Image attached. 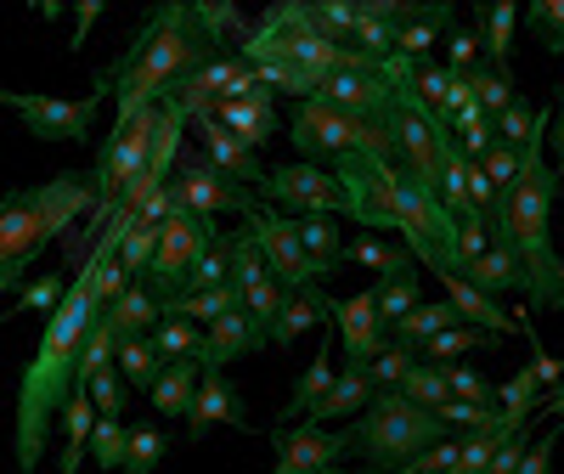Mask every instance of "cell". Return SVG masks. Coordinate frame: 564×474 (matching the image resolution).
Masks as SVG:
<instances>
[{"mask_svg":"<svg viewBox=\"0 0 564 474\" xmlns=\"http://www.w3.org/2000/svg\"><path fill=\"white\" fill-rule=\"evenodd\" d=\"M345 266H372V271H379V282L384 277H401V271H412L417 266V255L406 249V244H384V237H350V244H345Z\"/></svg>","mask_w":564,"mask_h":474,"instance_id":"obj_28","label":"cell"},{"mask_svg":"<svg viewBox=\"0 0 564 474\" xmlns=\"http://www.w3.org/2000/svg\"><path fill=\"white\" fill-rule=\"evenodd\" d=\"M553 446H558V430H547V435H536V446L525 452V463H520V474H553Z\"/></svg>","mask_w":564,"mask_h":474,"instance_id":"obj_49","label":"cell"},{"mask_svg":"<svg viewBox=\"0 0 564 474\" xmlns=\"http://www.w3.org/2000/svg\"><path fill=\"white\" fill-rule=\"evenodd\" d=\"M480 40H486V63L497 74H513V23H520V7L502 0V7H475Z\"/></svg>","mask_w":564,"mask_h":474,"instance_id":"obj_25","label":"cell"},{"mask_svg":"<svg viewBox=\"0 0 564 474\" xmlns=\"http://www.w3.org/2000/svg\"><path fill=\"white\" fill-rule=\"evenodd\" d=\"M322 474H345V468H322Z\"/></svg>","mask_w":564,"mask_h":474,"instance_id":"obj_53","label":"cell"},{"mask_svg":"<svg viewBox=\"0 0 564 474\" xmlns=\"http://www.w3.org/2000/svg\"><path fill=\"white\" fill-rule=\"evenodd\" d=\"M334 322H339V340H345V362L372 367V362H379V356L395 345V340H390V327H384V316H379V294H372V289L339 300Z\"/></svg>","mask_w":564,"mask_h":474,"instance_id":"obj_14","label":"cell"},{"mask_svg":"<svg viewBox=\"0 0 564 474\" xmlns=\"http://www.w3.org/2000/svg\"><path fill=\"white\" fill-rule=\"evenodd\" d=\"M215 119L231 130V136H243L249 141V148L260 153L265 148V141L276 136V90H254V97H243V103H220L215 108Z\"/></svg>","mask_w":564,"mask_h":474,"instance_id":"obj_20","label":"cell"},{"mask_svg":"<svg viewBox=\"0 0 564 474\" xmlns=\"http://www.w3.org/2000/svg\"><path fill=\"white\" fill-rule=\"evenodd\" d=\"M215 57H231V52H220V45L204 34L193 7L170 0V7H153L148 18H141L135 40L124 45V57L90 79V90H97V97H113L119 103L113 130H130L141 114L164 108L181 90V79H193Z\"/></svg>","mask_w":564,"mask_h":474,"instance_id":"obj_1","label":"cell"},{"mask_svg":"<svg viewBox=\"0 0 564 474\" xmlns=\"http://www.w3.org/2000/svg\"><path fill=\"white\" fill-rule=\"evenodd\" d=\"M276 441V463L265 474H322V468H339L350 452H345V435H334L327 423H289V430H271Z\"/></svg>","mask_w":564,"mask_h":474,"instance_id":"obj_12","label":"cell"},{"mask_svg":"<svg viewBox=\"0 0 564 474\" xmlns=\"http://www.w3.org/2000/svg\"><path fill=\"white\" fill-rule=\"evenodd\" d=\"M536 446V423H525V430H513L502 446H497V457H491V468L486 474H520V463H525V452Z\"/></svg>","mask_w":564,"mask_h":474,"instance_id":"obj_46","label":"cell"},{"mask_svg":"<svg viewBox=\"0 0 564 474\" xmlns=\"http://www.w3.org/2000/svg\"><path fill=\"white\" fill-rule=\"evenodd\" d=\"M204 367H215V373H226L238 356H254L260 345H271L260 327H254V316L249 311H231V316H220L215 327H204Z\"/></svg>","mask_w":564,"mask_h":474,"instance_id":"obj_18","label":"cell"},{"mask_svg":"<svg viewBox=\"0 0 564 474\" xmlns=\"http://www.w3.org/2000/svg\"><path fill=\"white\" fill-rule=\"evenodd\" d=\"M441 282H446V300L457 305V316H463L468 327H480V334H497V340H508V334H525V322H513V316L502 311V300L480 294L475 282L463 277V271H452V277H441Z\"/></svg>","mask_w":564,"mask_h":474,"instance_id":"obj_17","label":"cell"},{"mask_svg":"<svg viewBox=\"0 0 564 474\" xmlns=\"http://www.w3.org/2000/svg\"><path fill=\"white\" fill-rule=\"evenodd\" d=\"M452 85H457V74H452L446 63H417V97L430 103L435 114H446V97H452Z\"/></svg>","mask_w":564,"mask_h":474,"instance_id":"obj_45","label":"cell"},{"mask_svg":"<svg viewBox=\"0 0 564 474\" xmlns=\"http://www.w3.org/2000/svg\"><path fill=\"white\" fill-rule=\"evenodd\" d=\"M260 204L271 209H289L294 220H316V215H350V198L334 170L322 164H271L265 186H260Z\"/></svg>","mask_w":564,"mask_h":474,"instance_id":"obj_7","label":"cell"},{"mask_svg":"<svg viewBox=\"0 0 564 474\" xmlns=\"http://www.w3.org/2000/svg\"><path fill=\"white\" fill-rule=\"evenodd\" d=\"M452 327H463V316H457V305L452 300H423L401 327H395V345H412V351H423L430 340H441V334H452Z\"/></svg>","mask_w":564,"mask_h":474,"instance_id":"obj_26","label":"cell"},{"mask_svg":"<svg viewBox=\"0 0 564 474\" xmlns=\"http://www.w3.org/2000/svg\"><path fill=\"white\" fill-rule=\"evenodd\" d=\"M102 12H108V7H102V0H85V7H74V23H79V29H74V40H68V45H74V52H79V45L90 40V23H97Z\"/></svg>","mask_w":564,"mask_h":474,"instance_id":"obj_50","label":"cell"},{"mask_svg":"<svg viewBox=\"0 0 564 474\" xmlns=\"http://www.w3.org/2000/svg\"><path fill=\"white\" fill-rule=\"evenodd\" d=\"M289 141H294V153L300 164H322V170H334L339 159L350 153H390L395 159V141H390V125H367V119H350L345 108L334 103H294V119H289Z\"/></svg>","mask_w":564,"mask_h":474,"instance_id":"obj_5","label":"cell"},{"mask_svg":"<svg viewBox=\"0 0 564 474\" xmlns=\"http://www.w3.org/2000/svg\"><path fill=\"white\" fill-rule=\"evenodd\" d=\"M243 226H249V237L260 244V255H265L271 277H276L289 294H311V289H322V282H316V271H311V255H305L300 220H289V215H282V209H271V204H260V209H254Z\"/></svg>","mask_w":564,"mask_h":474,"instance_id":"obj_9","label":"cell"},{"mask_svg":"<svg viewBox=\"0 0 564 474\" xmlns=\"http://www.w3.org/2000/svg\"><path fill=\"white\" fill-rule=\"evenodd\" d=\"M108 316L119 327V345L124 340H148V334H159V322H164V300L148 289V282H135L119 305H108Z\"/></svg>","mask_w":564,"mask_h":474,"instance_id":"obj_24","label":"cell"},{"mask_svg":"<svg viewBox=\"0 0 564 474\" xmlns=\"http://www.w3.org/2000/svg\"><path fill=\"white\" fill-rule=\"evenodd\" d=\"M102 305L90 300L85 277H74L68 300L57 305V316H45L40 351L29 356L23 378H18V401H12V446H18V474H34L45 446H52V430L63 423L74 390H79V356L85 340L97 327Z\"/></svg>","mask_w":564,"mask_h":474,"instance_id":"obj_2","label":"cell"},{"mask_svg":"<svg viewBox=\"0 0 564 474\" xmlns=\"http://www.w3.org/2000/svg\"><path fill=\"white\" fill-rule=\"evenodd\" d=\"M231 260H238V289H243V305H249V316H254V327L271 340V327H276V316H282V305H289V289L271 277V266H265V255H260V244L249 237V226L231 237Z\"/></svg>","mask_w":564,"mask_h":474,"instance_id":"obj_13","label":"cell"},{"mask_svg":"<svg viewBox=\"0 0 564 474\" xmlns=\"http://www.w3.org/2000/svg\"><path fill=\"white\" fill-rule=\"evenodd\" d=\"M446 385H452V401H468V407H502V396L491 390V378H486L480 367L452 362V367H446Z\"/></svg>","mask_w":564,"mask_h":474,"instance_id":"obj_36","label":"cell"},{"mask_svg":"<svg viewBox=\"0 0 564 474\" xmlns=\"http://www.w3.org/2000/svg\"><path fill=\"white\" fill-rule=\"evenodd\" d=\"M480 57H486V40H480L475 29H452V34H446V68H452V74H475V68H486Z\"/></svg>","mask_w":564,"mask_h":474,"instance_id":"obj_40","label":"cell"},{"mask_svg":"<svg viewBox=\"0 0 564 474\" xmlns=\"http://www.w3.org/2000/svg\"><path fill=\"white\" fill-rule=\"evenodd\" d=\"M334 311H339V300H334V294H322V289H311V294H289V305H282V316H276V327H271V345L289 351V345L305 334V327L334 322Z\"/></svg>","mask_w":564,"mask_h":474,"instance_id":"obj_22","label":"cell"},{"mask_svg":"<svg viewBox=\"0 0 564 474\" xmlns=\"http://www.w3.org/2000/svg\"><path fill=\"white\" fill-rule=\"evenodd\" d=\"M542 412H547V418H564V385L542 396Z\"/></svg>","mask_w":564,"mask_h":474,"instance_id":"obj_51","label":"cell"},{"mask_svg":"<svg viewBox=\"0 0 564 474\" xmlns=\"http://www.w3.org/2000/svg\"><path fill=\"white\" fill-rule=\"evenodd\" d=\"M525 23L542 34L547 52L564 57V0H536V7H525Z\"/></svg>","mask_w":564,"mask_h":474,"instance_id":"obj_42","label":"cell"},{"mask_svg":"<svg viewBox=\"0 0 564 474\" xmlns=\"http://www.w3.org/2000/svg\"><path fill=\"white\" fill-rule=\"evenodd\" d=\"M175 198H181V209H193V215H254L260 209V193L254 186H243V181H231L220 164H209V153H198V159H181V170H175Z\"/></svg>","mask_w":564,"mask_h":474,"instance_id":"obj_10","label":"cell"},{"mask_svg":"<svg viewBox=\"0 0 564 474\" xmlns=\"http://www.w3.org/2000/svg\"><path fill=\"white\" fill-rule=\"evenodd\" d=\"M159 351H164V362H204V327L198 322H186V316H164L159 322Z\"/></svg>","mask_w":564,"mask_h":474,"instance_id":"obj_31","label":"cell"},{"mask_svg":"<svg viewBox=\"0 0 564 474\" xmlns=\"http://www.w3.org/2000/svg\"><path fill=\"white\" fill-rule=\"evenodd\" d=\"M0 103H7V108L23 119V130L40 136V141H90V125H97V108H102L97 90H90V97H79V103H63V97H29V90H7Z\"/></svg>","mask_w":564,"mask_h":474,"instance_id":"obj_11","label":"cell"},{"mask_svg":"<svg viewBox=\"0 0 564 474\" xmlns=\"http://www.w3.org/2000/svg\"><path fill=\"white\" fill-rule=\"evenodd\" d=\"M198 141H204V153H209V164H220L231 181H243V186H254V193H260V186H265V164H260V153L249 148V141L243 136H231L215 114H204L198 119Z\"/></svg>","mask_w":564,"mask_h":474,"instance_id":"obj_15","label":"cell"},{"mask_svg":"<svg viewBox=\"0 0 564 474\" xmlns=\"http://www.w3.org/2000/svg\"><path fill=\"white\" fill-rule=\"evenodd\" d=\"M401 396H406V401H417V407H430V412H446V407H452V385H446V367H435V362H417V367L406 373Z\"/></svg>","mask_w":564,"mask_h":474,"instance_id":"obj_32","label":"cell"},{"mask_svg":"<svg viewBox=\"0 0 564 474\" xmlns=\"http://www.w3.org/2000/svg\"><path fill=\"white\" fill-rule=\"evenodd\" d=\"M463 277L475 282L480 294H491V300H502V294H525V271H520V260H513V249H502V244H491L475 266H463Z\"/></svg>","mask_w":564,"mask_h":474,"instance_id":"obj_23","label":"cell"},{"mask_svg":"<svg viewBox=\"0 0 564 474\" xmlns=\"http://www.w3.org/2000/svg\"><path fill=\"white\" fill-rule=\"evenodd\" d=\"M119 373H124V385L130 390H141V396H153V385H159V378H164V351H159V340L148 334V340H124L119 345V362H113Z\"/></svg>","mask_w":564,"mask_h":474,"instance_id":"obj_29","label":"cell"},{"mask_svg":"<svg viewBox=\"0 0 564 474\" xmlns=\"http://www.w3.org/2000/svg\"><path fill=\"white\" fill-rule=\"evenodd\" d=\"M446 441H452V423L430 407L406 401L401 390H379V401L345 423V452L361 457L372 474H390V468L423 457L430 446H446Z\"/></svg>","mask_w":564,"mask_h":474,"instance_id":"obj_4","label":"cell"},{"mask_svg":"<svg viewBox=\"0 0 564 474\" xmlns=\"http://www.w3.org/2000/svg\"><path fill=\"white\" fill-rule=\"evenodd\" d=\"M215 423H231V430H249V418H243V396L226 385V373L204 367V385H198V401L193 412H186V441H204Z\"/></svg>","mask_w":564,"mask_h":474,"instance_id":"obj_16","label":"cell"},{"mask_svg":"<svg viewBox=\"0 0 564 474\" xmlns=\"http://www.w3.org/2000/svg\"><path fill=\"white\" fill-rule=\"evenodd\" d=\"M468 79H475V97H480V108H486L491 119H502L513 103H520V97H513V74H497L491 63H486V68H475Z\"/></svg>","mask_w":564,"mask_h":474,"instance_id":"obj_38","label":"cell"},{"mask_svg":"<svg viewBox=\"0 0 564 474\" xmlns=\"http://www.w3.org/2000/svg\"><path fill=\"white\" fill-rule=\"evenodd\" d=\"M198 385H204V362H170L148 401H153L159 418H181L186 423V412H193V401H198Z\"/></svg>","mask_w":564,"mask_h":474,"instance_id":"obj_21","label":"cell"},{"mask_svg":"<svg viewBox=\"0 0 564 474\" xmlns=\"http://www.w3.org/2000/svg\"><path fill=\"white\" fill-rule=\"evenodd\" d=\"M525 334H531V322H525ZM531 367H536V378H542V390H558V378H564V356H547L542 345H536V334H531Z\"/></svg>","mask_w":564,"mask_h":474,"instance_id":"obj_48","label":"cell"},{"mask_svg":"<svg viewBox=\"0 0 564 474\" xmlns=\"http://www.w3.org/2000/svg\"><path fill=\"white\" fill-rule=\"evenodd\" d=\"M486 175L497 181V193H513V186H520V175H525V153L508 148V141H497V148L486 153Z\"/></svg>","mask_w":564,"mask_h":474,"instance_id":"obj_44","label":"cell"},{"mask_svg":"<svg viewBox=\"0 0 564 474\" xmlns=\"http://www.w3.org/2000/svg\"><path fill=\"white\" fill-rule=\"evenodd\" d=\"M68 289H74V282H63V271H45V277H34L29 289L18 294V311H40V316H57V305L68 300Z\"/></svg>","mask_w":564,"mask_h":474,"instance_id":"obj_39","label":"cell"},{"mask_svg":"<svg viewBox=\"0 0 564 474\" xmlns=\"http://www.w3.org/2000/svg\"><path fill=\"white\" fill-rule=\"evenodd\" d=\"M372 401H379V385H372V367H361V362H339V385L327 390V401H322L305 423H327V418H361Z\"/></svg>","mask_w":564,"mask_h":474,"instance_id":"obj_19","label":"cell"},{"mask_svg":"<svg viewBox=\"0 0 564 474\" xmlns=\"http://www.w3.org/2000/svg\"><path fill=\"white\" fill-rule=\"evenodd\" d=\"M215 249H220L215 220H209V215H193V209H175L170 226H164L159 260H153V271H148V289H153L164 305H175V300L186 294V282H193V271H198Z\"/></svg>","mask_w":564,"mask_h":474,"instance_id":"obj_6","label":"cell"},{"mask_svg":"<svg viewBox=\"0 0 564 474\" xmlns=\"http://www.w3.org/2000/svg\"><path fill=\"white\" fill-rule=\"evenodd\" d=\"M372 294H379V316H384V327L395 334V327L423 305V294H417V266L412 271H401V277H384V282H372Z\"/></svg>","mask_w":564,"mask_h":474,"instance_id":"obj_30","label":"cell"},{"mask_svg":"<svg viewBox=\"0 0 564 474\" xmlns=\"http://www.w3.org/2000/svg\"><path fill=\"white\" fill-rule=\"evenodd\" d=\"M193 12H198L204 34L220 45V52H226V40H231V34H238V45L254 34V29H249V18H243L238 7H226V0H193Z\"/></svg>","mask_w":564,"mask_h":474,"instance_id":"obj_33","label":"cell"},{"mask_svg":"<svg viewBox=\"0 0 564 474\" xmlns=\"http://www.w3.org/2000/svg\"><path fill=\"white\" fill-rule=\"evenodd\" d=\"M300 237H305V255H311L316 282H327V277H334V271L345 266V237H339V220H334V215L300 220Z\"/></svg>","mask_w":564,"mask_h":474,"instance_id":"obj_27","label":"cell"},{"mask_svg":"<svg viewBox=\"0 0 564 474\" xmlns=\"http://www.w3.org/2000/svg\"><path fill=\"white\" fill-rule=\"evenodd\" d=\"M558 164H564V85H558Z\"/></svg>","mask_w":564,"mask_h":474,"instance_id":"obj_52","label":"cell"},{"mask_svg":"<svg viewBox=\"0 0 564 474\" xmlns=\"http://www.w3.org/2000/svg\"><path fill=\"white\" fill-rule=\"evenodd\" d=\"M124 373L119 367H108L97 385H90V401H97V418H124Z\"/></svg>","mask_w":564,"mask_h":474,"instance_id":"obj_47","label":"cell"},{"mask_svg":"<svg viewBox=\"0 0 564 474\" xmlns=\"http://www.w3.org/2000/svg\"><path fill=\"white\" fill-rule=\"evenodd\" d=\"M130 452V423L124 418H97V435H90V463L97 468H124Z\"/></svg>","mask_w":564,"mask_h":474,"instance_id":"obj_35","label":"cell"},{"mask_svg":"<svg viewBox=\"0 0 564 474\" xmlns=\"http://www.w3.org/2000/svg\"><path fill=\"white\" fill-rule=\"evenodd\" d=\"M542 141H547V130L525 148V175H520V186H513V193H502V204H497V215H491V231H497V244L513 249V260H520L531 311H558V305H564V260L553 255L558 175H553L547 159H542Z\"/></svg>","mask_w":564,"mask_h":474,"instance_id":"obj_3","label":"cell"},{"mask_svg":"<svg viewBox=\"0 0 564 474\" xmlns=\"http://www.w3.org/2000/svg\"><path fill=\"white\" fill-rule=\"evenodd\" d=\"M497 345V334H480V327H452V334H441V340H430L423 345V362H435V367H452L457 356H468V351H491Z\"/></svg>","mask_w":564,"mask_h":474,"instance_id":"obj_34","label":"cell"},{"mask_svg":"<svg viewBox=\"0 0 564 474\" xmlns=\"http://www.w3.org/2000/svg\"><path fill=\"white\" fill-rule=\"evenodd\" d=\"M52 226H45V215L29 204V193L18 186V193L0 198V294H23L29 289V266L34 255L52 244Z\"/></svg>","mask_w":564,"mask_h":474,"instance_id":"obj_8","label":"cell"},{"mask_svg":"<svg viewBox=\"0 0 564 474\" xmlns=\"http://www.w3.org/2000/svg\"><path fill=\"white\" fill-rule=\"evenodd\" d=\"M164 452H170V435L141 423V430H130V452H124V468L119 474H153L164 463Z\"/></svg>","mask_w":564,"mask_h":474,"instance_id":"obj_37","label":"cell"},{"mask_svg":"<svg viewBox=\"0 0 564 474\" xmlns=\"http://www.w3.org/2000/svg\"><path fill=\"white\" fill-rule=\"evenodd\" d=\"M316 23L334 34V40H350L356 34V23H361V0H316Z\"/></svg>","mask_w":564,"mask_h":474,"instance_id":"obj_43","label":"cell"},{"mask_svg":"<svg viewBox=\"0 0 564 474\" xmlns=\"http://www.w3.org/2000/svg\"><path fill=\"white\" fill-rule=\"evenodd\" d=\"M417 362H423V356H417L412 345H390L379 362H372V385H379V390H401L406 373H412Z\"/></svg>","mask_w":564,"mask_h":474,"instance_id":"obj_41","label":"cell"}]
</instances>
